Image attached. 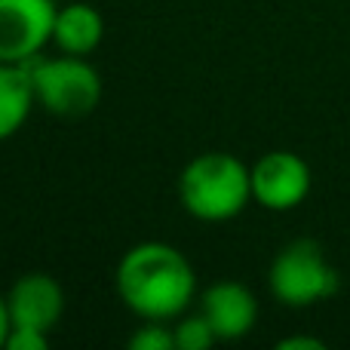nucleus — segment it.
I'll return each mask as SVG.
<instances>
[{"label":"nucleus","mask_w":350,"mask_h":350,"mask_svg":"<svg viewBox=\"0 0 350 350\" xmlns=\"http://www.w3.org/2000/svg\"><path fill=\"white\" fill-rule=\"evenodd\" d=\"M114 286L120 301L139 320H178L193 301L197 273L185 252L170 243L148 240L126 249L117 265Z\"/></svg>","instance_id":"f257e3e1"},{"label":"nucleus","mask_w":350,"mask_h":350,"mask_svg":"<svg viewBox=\"0 0 350 350\" xmlns=\"http://www.w3.org/2000/svg\"><path fill=\"white\" fill-rule=\"evenodd\" d=\"M178 200L200 221L237 218L252 200V166L228 151H206L178 175Z\"/></svg>","instance_id":"f03ea898"},{"label":"nucleus","mask_w":350,"mask_h":350,"mask_svg":"<svg viewBox=\"0 0 350 350\" xmlns=\"http://www.w3.org/2000/svg\"><path fill=\"white\" fill-rule=\"evenodd\" d=\"M271 295L286 308H310L329 301L341 289V277L314 240H295L277 252L267 273Z\"/></svg>","instance_id":"7ed1b4c3"},{"label":"nucleus","mask_w":350,"mask_h":350,"mask_svg":"<svg viewBox=\"0 0 350 350\" xmlns=\"http://www.w3.org/2000/svg\"><path fill=\"white\" fill-rule=\"evenodd\" d=\"M34 96L43 111L55 117H86L102 102V74L86 55H55L31 62Z\"/></svg>","instance_id":"20e7f679"},{"label":"nucleus","mask_w":350,"mask_h":350,"mask_svg":"<svg viewBox=\"0 0 350 350\" xmlns=\"http://www.w3.org/2000/svg\"><path fill=\"white\" fill-rule=\"evenodd\" d=\"M55 0H0V62L31 65L53 43Z\"/></svg>","instance_id":"39448f33"},{"label":"nucleus","mask_w":350,"mask_h":350,"mask_svg":"<svg viewBox=\"0 0 350 350\" xmlns=\"http://www.w3.org/2000/svg\"><path fill=\"white\" fill-rule=\"evenodd\" d=\"M314 175L292 151H271L252 166V200L271 212H289L308 200Z\"/></svg>","instance_id":"423d86ee"},{"label":"nucleus","mask_w":350,"mask_h":350,"mask_svg":"<svg viewBox=\"0 0 350 350\" xmlns=\"http://www.w3.org/2000/svg\"><path fill=\"white\" fill-rule=\"evenodd\" d=\"M6 308H10V326L37 329L49 335L65 314V289L53 273H22L6 292Z\"/></svg>","instance_id":"0eeeda50"},{"label":"nucleus","mask_w":350,"mask_h":350,"mask_svg":"<svg viewBox=\"0 0 350 350\" xmlns=\"http://www.w3.org/2000/svg\"><path fill=\"white\" fill-rule=\"evenodd\" d=\"M200 314L215 329L218 341H237L246 338L258 323V298L249 286L237 283V280H221L203 292Z\"/></svg>","instance_id":"6e6552de"},{"label":"nucleus","mask_w":350,"mask_h":350,"mask_svg":"<svg viewBox=\"0 0 350 350\" xmlns=\"http://www.w3.org/2000/svg\"><path fill=\"white\" fill-rule=\"evenodd\" d=\"M105 37V18L90 3H68L55 12L53 43L59 53L68 55H92Z\"/></svg>","instance_id":"1a4fd4ad"},{"label":"nucleus","mask_w":350,"mask_h":350,"mask_svg":"<svg viewBox=\"0 0 350 350\" xmlns=\"http://www.w3.org/2000/svg\"><path fill=\"white\" fill-rule=\"evenodd\" d=\"M37 96H34L31 68L0 62V142L12 139L28 123Z\"/></svg>","instance_id":"9d476101"},{"label":"nucleus","mask_w":350,"mask_h":350,"mask_svg":"<svg viewBox=\"0 0 350 350\" xmlns=\"http://www.w3.org/2000/svg\"><path fill=\"white\" fill-rule=\"evenodd\" d=\"M172 335H175V350H206L218 341L215 329L209 326L203 314H191L178 317V323L172 326Z\"/></svg>","instance_id":"9b49d317"},{"label":"nucleus","mask_w":350,"mask_h":350,"mask_svg":"<svg viewBox=\"0 0 350 350\" xmlns=\"http://www.w3.org/2000/svg\"><path fill=\"white\" fill-rule=\"evenodd\" d=\"M129 350H175V335L160 320H145L129 338Z\"/></svg>","instance_id":"f8f14e48"},{"label":"nucleus","mask_w":350,"mask_h":350,"mask_svg":"<svg viewBox=\"0 0 350 350\" xmlns=\"http://www.w3.org/2000/svg\"><path fill=\"white\" fill-rule=\"evenodd\" d=\"M49 347V335L37 332V329H25V326H10L3 350H46Z\"/></svg>","instance_id":"ddd939ff"},{"label":"nucleus","mask_w":350,"mask_h":350,"mask_svg":"<svg viewBox=\"0 0 350 350\" xmlns=\"http://www.w3.org/2000/svg\"><path fill=\"white\" fill-rule=\"evenodd\" d=\"M280 350H323L326 345H323V341H317V338H283L277 345Z\"/></svg>","instance_id":"4468645a"},{"label":"nucleus","mask_w":350,"mask_h":350,"mask_svg":"<svg viewBox=\"0 0 350 350\" xmlns=\"http://www.w3.org/2000/svg\"><path fill=\"white\" fill-rule=\"evenodd\" d=\"M10 335V308H6V295H0V347L6 345Z\"/></svg>","instance_id":"2eb2a0df"}]
</instances>
